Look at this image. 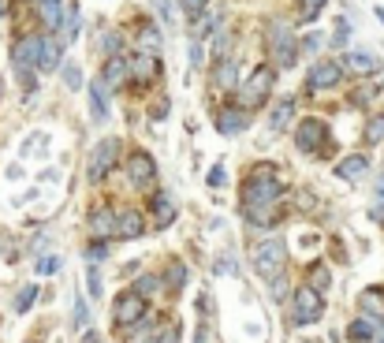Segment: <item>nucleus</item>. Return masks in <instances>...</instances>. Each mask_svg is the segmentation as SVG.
<instances>
[{
    "label": "nucleus",
    "instance_id": "1",
    "mask_svg": "<svg viewBox=\"0 0 384 343\" xmlns=\"http://www.w3.org/2000/svg\"><path fill=\"white\" fill-rule=\"evenodd\" d=\"M269 164H258V172H250L243 179V205H246V217L258 220V224H269L272 220V209L280 202V179L272 176V172H265Z\"/></svg>",
    "mask_w": 384,
    "mask_h": 343
},
{
    "label": "nucleus",
    "instance_id": "2",
    "mask_svg": "<svg viewBox=\"0 0 384 343\" xmlns=\"http://www.w3.org/2000/svg\"><path fill=\"white\" fill-rule=\"evenodd\" d=\"M250 261H254V269L265 276V280H272L287 261V243L280 239V235H269V239H261L254 250H250Z\"/></svg>",
    "mask_w": 384,
    "mask_h": 343
},
{
    "label": "nucleus",
    "instance_id": "3",
    "mask_svg": "<svg viewBox=\"0 0 384 343\" xmlns=\"http://www.w3.org/2000/svg\"><path fill=\"white\" fill-rule=\"evenodd\" d=\"M145 318V299L131 287V291H120L116 295V302H112V321H116V328H135L138 321Z\"/></svg>",
    "mask_w": 384,
    "mask_h": 343
},
{
    "label": "nucleus",
    "instance_id": "4",
    "mask_svg": "<svg viewBox=\"0 0 384 343\" xmlns=\"http://www.w3.org/2000/svg\"><path fill=\"white\" fill-rule=\"evenodd\" d=\"M269 52L280 68H291V64H295L299 42H295V34L287 30V23H269Z\"/></svg>",
    "mask_w": 384,
    "mask_h": 343
},
{
    "label": "nucleus",
    "instance_id": "5",
    "mask_svg": "<svg viewBox=\"0 0 384 343\" xmlns=\"http://www.w3.org/2000/svg\"><path fill=\"white\" fill-rule=\"evenodd\" d=\"M272 83H276V71L269 68V64L254 68V75L243 83V109H258V104H265V97L272 94Z\"/></svg>",
    "mask_w": 384,
    "mask_h": 343
},
{
    "label": "nucleus",
    "instance_id": "6",
    "mask_svg": "<svg viewBox=\"0 0 384 343\" xmlns=\"http://www.w3.org/2000/svg\"><path fill=\"white\" fill-rule=\"evenodd\" d=\"M11 64L19 68L23 83H30L34 68H42V37H19L16 49H11Z\"/></svg>",
    "mask_w": 384,
    "mask_h": 343
},
{
    "label": "nucleus",
    "instance_id": "7",
    "mask_svg": "<svg viewBox=\"0 0 384 343\" xmlns=\"http://www.w3.org/2000/svg\"><path fill=\"white\" fill-rule=\"evenodd\" d=\"M321 318H325V295L313 291L310 284H302L299 291H295V321L299 325H313V321H321Z\"/></svg>",
    "mask_w": 384,
    "mask_h": 343
},
{
    "label": "nucleus",
    "instance_id": "8",
    "mask_svg": "<svg viewBox=\"0 0 384 343\" xmlns=\"http://www.w3.org/2000/svg\"><path fill=\"white\" fill-rule=\"evenodd\" d=\"M127 179L135 183L138 191H145V187H153V179H157V161L145 150H135L127 157Z\"/></svg>",
    "mask_w": 384,
    "mask_h": 343
},
{
    "label": "nucleus",
    "instance_id": "9",
    "mask_svg": "<svg viewBox=\"0 0 384 343\" xmlns=\"http://www.w3.org/2000/svg\"><path fill=\"white\" fill-rule=\"evenodd\" d=\"M325 138H328L325 120H302V124H299V131H295V146H299L302 153H317Z\"/></svg>",
    "mask_w": 384,
    "mask_h": 343
},
{
    "label": "nucleus",
    "instance_id": "10",
    "mask_svg": "<svg viewBox=\"0 0 384 343\" xmlns=\"http://www.w3.org/2000/svg\"><path fill=\"white\" fill-rule=\"evenodd\" d=\"M116 153H120V142H116V138H104L101 142V146L94 150V153H90V179H104V176H109V168H112V161H116Z\"/></svg>",
    "mask_w": 384,
    "mask_h": 343
},
{
    "label": "nucleus",
    "instance_id": "11",
    "mask_svg": "<svg viewBox=\"0 0 384 343\" xmlns=\"http://www.w3.org/2000/svg\"><path fill=\"white\" fill-rule=\"evenodd\" d=\"M340 75H343V68H340L336 60L313 64V68H310V90H332L340 83Z\"/></svg>",
    "mask_w": 384,
    "mask_h": 343
},
{
    "label": "nucleus",
    "instance_id": "12",
    "mask_svg": "<svg viewBox=\"0 0 384 343\" xmlns=\"http://www.w3.org/2000/svg\"><path fill=\"white\" fill-rule=\"evenodd\" d=\"M150 213H153V228H172V220H176V202H172V194H153L150 198Z\"/></svg>",
    "mask_w": 384,
    "mask_h": 343
},
{
    "label": "nucleus",
    "instance_id": "13",
    "mask_svg": "<svg viewBox=\"0 0 384 343\" xmlns=\"http://www.w3.org/2000/svg\"><path fill=\"white\" fill-rule=\"evenodd\" d=\"M90 116H94V124L109 120V86L101 78H94V86H90Z\"/></svg>",
    "mask_w": 384,
    "mask_h": 343
},
{
    "label": "nucleus",
    "instance_id": "14",
    "mask_svg": "<svg viewBox=\"0 0 384 343\" xmlns=\"http://www.w3.org/2000/svg\"><path fill=\"white\" fill-rule=\"evenodd\" d=\"M250 124V116L243 112V109H220L217 112V131H220V135H239V131Z\"/></svg>",
    "mask_w": 384,
    "mask_h": 343
},
{
    "label": "nucleus",
    "instance_id": "15",
    "mask_svg": "<svg viewBox=\"0 0 384 343\" xmlns=\"http://www.w3.org/2000/svg\"><path fill=\"white\" fill-rule=\"evenodd\" d=\"M142 231H145V220H142V213H135V209H124V213L116 217V235H124V239H138Z\"/></svg>",
    "mask_w": 384,
    "mask_h": 343
},
{
    "label": "nucleus",
    "instance_id": "16",
    "mask_svg": "<svg viewBox=\"0 0 384 343\" xmlns=\"http://www.w3.org/2000/svg\"><path fill=\"white\" fill-rule=\"evenodd\" d=\"M161 45H164L161 26L142 23V26H138V52H145V56H157V49H161Z\"/></svg>",
    "mask_w": 384,
    "mask_h": 343
},
{
    "label": "nucleus",
    "instance_id": "17",
    "mask_svg": "<svg viewBox=\"0 0 384 343\" xmlns=\"http://www.w3.org/2000/svg\"><path fill=\"white\" fill-rule=\"evenodd\" d=\"M131 75V64L124 56H109V64H104V75H101V83L116 90V86H124V78Z\"/></svg>",
    "mask_w": 384,
    "mask_h": 343
},
{
    "label": "nucleus",
    "instance_id": "18",
    "mask_svg": "<svg viewBox=\"0 0 384 343\" xmlns=\"http://www.w3.org/2000/svg\"><path fill=\"white\" fill-rule=\"evenodd\" d=\"M340 176L343 179H347V183H359L362 176H366V172H369V161H366V157L362 153H351V157H343V161H340Z\"/></svg>",
    "mask_w": 384,
    "mask_h": 343
},
{
    "label": "nucleus",
    "instance_id": "19",
    "mask_svg": "<svg viewBox=\"0 0 384 343\" xmlns=\"http://www.w3.org/2000/svg\"><path fill=\"white\" fill-rule=\"evenodd\" d=\"M373 336H377V321L373 318H354L351 328H347L351 343H373Z\"/></svg>",
    "mask_w": 384,
    "mask_h": 343
},
{
    "label": "nucleus",
    "instance_id": "20",
    "mask_svg": "<svg viewBox=\"0 0 384 343\" xmlns=\"http://www.w3.org/2000/svg\"><path fill=\"white\" fill-rule=\"evenodd\" d=\"M90 231L97 235V239H104V235H112L116 231V217H112V209H94V213H90Z\"/></svg>",
    "mask_w": 384,
    "mask_h": 343
},
{
    "label": "nucleus",
    "instance_id": "21",
    "mask_svg": "<svg viewBox=\"0 0 384 343\" xmlns=\"http://www.w3.org/2000/svg\"><path fill=\"white\" fill-rule=\"evenodd\" d=\"M235 78H239V64H235L232 56H224L217 68H213V83H217L220 90H232V86H235Z\"/></svg>",
    "mask_w": 384,
    "mask_h": 343
},
{
    "label": "nucleus",
    "instance_id": "22",
    "mask_svg": "<svg viewBox=\"0 0 384 343\" xmlns=\"http://www.w3.org/2000/svg\"><path fill=\"white\" fill-rule=\"evenodd\" d=\"M291 112H295V97L276 101V104H272V112H269V127H272V131H284L287 120H291Z\"/></svg>",
    "mask_w": 384,
    "mask_h": 343
},
{
    "label": "nucleus",
    "instance_id": "23",
    "mask_svg": "<svg viewBox=\"0 0 384 343\" xmlns=\"http://www.w3.org/2000/svg\"><path fill=\"white\" fill-rule=\"evenodd\" d=\"M60 52H64V42L56 37H42V71H52L60 64Z\"/></svg>",
    "mask_w": 384,
    "mask_h": 343
},
{
    "label": "nucleus",
    "instance_id": "24",
    "mask_svg": "<svg viewBox=\"0 0 384 343\" xmlns=\"http://www.w3.org/2000/svg\"><path fill=\"white\" fill-rule=\"evenodd\" d=\"M131 75H135L138 83H150V78L157 75V60H153V56H145V52H138V56L131 60Z\"/></svg>",
    "mask_w": 384,
    "mask_h": 343
},
{
    "label": "nucleus",
    "instance_id": "25",
    "mask_svg": "<svg viewBox=\"0 0 384 343\" xmlns=\"http://www.w3.org/2000/svg\"><path fill=\"white\" fill-rule=\"evenodd\" d=\"M359 306H362V313L366 318H384V295L380 291H362V299H359Z\"/></svg>",
    "mask_w": 384,
    "mask_h": 343
},
{
    "label": "nucleus",
    "instance_id": "26",
    "mask_svg": "<svg viewBox=\"0 0 384 343\" xmlns=\"http://www.w3.org/2000/svg\"><path fill=\"white\" fill-rule=\"evenodd\" d=\"M347 68L354 75H369V71H377V56H369V52H347Z\"/></svg>",
    "mask_w": 384,
    "mask_h": 343
},
{
    "label": "nucleus",
    "instance_id": "27",
    "mask_svg": "<svg viewBox=\"0 0 384 343\" xmlns=\"http://www.w3.org/2000/svg\"><path fill=\"white\" fill-rule=\"evenodd\" d=\"M328 284H332V272H328V265H310V287L313 291H328Z\"/></svg>",
    "mask_w": 384,
    "mask_h": 343
},
{
    "label": "nucleus",
    "instance_id": "28",
    "mask_svg": "<svg viewBox=\"0 0 384 343\" xmlns=\"http://www.w3.org/2000/svg\"><path fill=\"white\" fill-rule=\"evenodd\" d=\"M187 265H183V261H172V265H168V272H164V284L168 287H183V284H187Z\"/></svg>",
    "mask_w": 384,
    "mask_h": 343
},
{
    "label": "nucleus",
    "instance_id": "29",
    "mask_svg": "<svg viewBox=\"0 0 384 343\" xmlns=\"http://www.w3.org/2000/svg\"><path fill=\"white\" fill-rule=\"evenodd\" d=\"M366 142H369V146L384 142V112H380V116H373V120L366 124Z\"/></svg>",
    "mask_w": 384,
    "mask_h": 343
},
{
    "label": "nucleus",
    "instance_id": "30",
    "mask_svg": "<svg viewBox=\"0 0 384 343\" xmlns=\"http://www.w3.org/2000/svg\"><path fill=\"white\" fill-rule=\"evenodd\" d=\"M34 299H37V287H34V284H26L23 291L16 295V310H19V313H26V310L34 306Z\"/></svg>",
    "mask_w": 384,
    "mask_h": 343
},
{
    "label": "nucleus",
    "instance_id": "31",
    "mask_svg": "<svg viewBox=\"0 0 384 343\" xmlns=\"http://www.w3.org/2000/svg\"><path fill=\"white\" fill-rule=\"evenodd\" d=\"M325 0H302V23H313L317 16H321Z\"/></svg>",
    "mask_w": 384,
    "mask_h": 343
},
{
    "label": "nucleus",
    "instance_id": "32",
    "mask_svg": "<svg viewBox=\"0 0 384 343\" xmlns=\"http://www.w3.org/2000/svg\"><path fill=\"white\" fill-rule=\"evenodd\" d=\"M34 269L42 272V276H52V272L60 269V258H56V254H45V258H37V265H34Z\"/></svg>",
    "mask_w": 384,
    "mask_h": 343
},
{
    "label": "nucleus",
    "instance_id": "33",
    "mask_svg": "<svg viewBox=\"0 0 384 343\" xmlns=\"http://www.w3.org/2000/svg\"><path fill=\"white\" fill-rule=\"evenodd\" d=\"M157 287H161V276H142V280L135 284V291L145 299V295H150V291H157Z\"/></svg>",
    "mask_w": 384,
    "mask_h": 343
},
{
    "label": "nucleus",
    "instance_id": "34",
    "mask_svg": "<svg viewBox=\"0 0 384 343\" xmlns=\"http://www.w3.org/2000/svg\"><path fill=\"white\" fill-rule=\"evenodd\" d=\"M86 325H90V310L83 299H75V328H86Z\"/></svg>",
    "mask_w": 384,
    "mask_h": 343
},
{
    "label": "nucleus",
    "instance_id": "35",
    "mask_svg": "<svg viewBox=\"0 0 384 343\" xmlns=\"http://www.w3.org/2000/svg\"><path fill=\"white\" fill-rule=\"evenodd\" d=\"M64 83H68V90H78V86H83V75H78L75 64H68V68H64Z\"/></svg>",
    "mask_w": 384,
    "mask_h": 343
},
{
    "label": "nucleus",
    "instance_id": "36",
    "mask_svg": "<svg viewBox=\"0 0 384 343\" xmlns=\"http://www.w3.org/2000/svg\"><path fill=\"white\" fill-rule=\"evenodd\" d=\"M78 30V8H68V30H64V42H71Z\"/></svg>",
    "mask_w": 384,
    "mask_h": 343
},
{
    "label": "nucleus",
    "instance_id": "37",
    "mask_svg": "<svg viewBox=\"0 0 384 343\" xmlns=\"http://www.w3.org/2000/svg\"><path fill=\"white\" fill-rule=\"evenodd\" d=\"M86 291H90V295H94V299L101 295V276H97L94 269H90V272H86Z\"/></svg>",
    "mask_w": 384,
    "mask_h": 343
},
{
    "label": "nucleus",
    "instance_id": "38",
    "mask_svg": "<svg viewBox=\"0 0 384 343\" xmlns=\"http://www.w3.org/2000/svg\"><path fill=\"white\" fill-rule=\"evenodd\" d=\"M104 52H109V56H120V34H104Z\"/></svg>",
    "mask_w": 384,
    "mask_h": 343
},
{
    "label": "nucleus",
    "instance_id": "39",
    "mask_svg": "<svg viewBox=\"0 0 384 343\" xmlns=\"http://www.w3.org/2000/svg\"><path fill=\"white\" fill-rule=\"evenodd\" d=\"M302 52H317L321 49V34H310V37H302V45H299Z\"/></svg>",
    "mask_w": 384,
    "mask_h": 343
},
{
    "label": "nucleus",
    "instance_id": "40",
    "mask_svg": "<svg viewBox=\"0 0 384 343\" xmlns=\"http://www.w3.org/2000/svg\"><path fill=\"white\" fill-rule=\"evenodd\" d=\"M104 254H109V250H104V243L86 246V258H90V261H104Z\"/></svg>",
    "mask_w": 384,
    "mask_h": 343
},
{
    "label": "nucleus",
    "instance_id": "41",
    "mask_svg": "<svg viewBox=\"0 0 384 343\" xmlns=\"http://www.w3.org/2000/svg\"><path fill=\"white\" fill-rule=\"evenodd\" d=\"M373 90H377V86H366V90H354V94H351V101H354V104H366L369 97H373Z\"/></svg>",
    "mask_w": 384,
    "mask_h": 343
},
{
    "label": "nucleus",
    "instance_id": "42",
    "mask_svg": "<svg viewBox=\"0 0 384 343\" xmlns=\"http://www.w3.org/2000/svg\"><path fill=\"white\" fill-rule=\"evenodd\" d=\"M205 183H209V187H224V168H213L205 176Z\"/></svg>",
    "mask_w": 384,
    "mask_h": 343
},
{
    "label": "nucleus",
    "instance_id": "43",
    "mask_svg": "<svg viewBox=\"0 0 384 343\" xmlns=\"http://www.w3.org/2000/svg\"><path fill=\"white\" fill-rule=\"evenodd\" d=\"M179 4H183V11H191V16H198V11L205 8V0H179Z\"/></svg>",
    "mask_w": 384,
    "mask_h": 343
},
{
    "label": "nucleus",
    "instance_id": "44",
    "mask_svg": "<svg viewBox=\"0 0 384 343\" xmlns=\"http://www.w3.org/2000/svg\"><path fill=\"white\" fill-rule=\"evenodd\" d=\"M150 343H179V336H176V328H164L157 339H150Z\"/></svg>",
    "mask_w": 384,
    "mask_h": 343
},
{
    "label": "nucleus",
    "instance_id": "45",
    "mask_svg": "<svg viewBox=\"0 0 384 343\" xmlns=\"http://www.w3.org/2000/svg\"><path fill=\"white\" fill-rule=\"evenodd\" d=\"M287 295V280H280V276H276V284H272V299H284Z\"/></svg>",
    "mask_w": 384,
    "mask_h": 343
},
{
    "label": "nucleus",
    "instance_id": "46",
    "mask_svg": "<svg viewBox=\"0 0 384 343\" xmlns=\"http://www.w3.org/2000/svg\"><path fill=\"white\" fill-rule=\"evenodd\" d=\"M157 11H161V23H172V11H168V0H153Z\"/></svg>",
    "mask_w": 384,
    "mask_h": 343
},
{
    "label": "nucleus",
    "instance_id": "47",
    "mask_svg": "<svg viewBox=\"0 0 384 343\" xmlns=\"http://www.w3.org/2000/svg\"><path fill=\"white\" fill-rule=\"evenodd\" d=\"M373 220L384 224V198H377V205H373Z\"/></svg>",
    "mask_w": 384,
    "mask_h": 343
},
{
    "label": "nucleus",
    "instance_id": "48",
    "mask_svg": "<svg viewBox=\"0 0 384 343\" xmlns=\"http://www.w3.org/2000/svg\"><path fill=\"white\" fill-rule=\"evenodd\" d=\"M83 343H101V336H97V332H86V339H83Z\"/></svg>",
    "mask_w": 384,
    "mask_h": 343
},
{
    "label": "nucleus",
    "instance_id": "49",
    "mask_svg": "<svg viewBox=\"0 0 384 343\" xmlns=\"http://www.w3.org/2000/svg\"><path fill=\"white\" fill-rule=\"evenodd\" d=\"M377 198H384V176L377 179Z\"/></svg>",
    "mask_w": 384,
    "mask_h": 343
},
{
    "label": "nucleus",
    "instance_id": "50",
    "mask_svg": "<svg viewBox=\"0 0 384 343\" xmlns=\"http://www.w3.org/2000/svg\"><path fill=\"white\" fill-rule=\"evenodd\" d=\"M377 19H380V23H384V8H377Z\"/></svg>",
    "mask_w": 384,
    "mask_h": 343
},
{
    "label": "nucleus",
    "instance_id": "51",
    "mask_svg": "<svg viewBox=\"0 0 384 343\" xmlns=\"http://www.w3.org/2000/svg\"><path fill=\"white\" fill-rule=\"evenodd\" d=\"M0 94H4V83H0Z\"/></svg>",
    "mask_w": 384,
    "mask_h": 343
},
{
    "label": "nucleus",
    "instance_id": "52",
    "mask_svg": "<svg viewBox=\"0 0 384 343\" xmlns=\"http://www.w3.org/2000/svg\"><path fill=\"white\" fill-rule=\"evenodd\" d=\"M42 4H45V0H42Z\"/></svg>",
    "mask_w": 384,
    "mask_h": 343
},
{
    "label": "nucleus",
    "instance_id": "53",
    "mask_svg": "<svg viewBox=\"0 0 384 343\" xmlns=\"http://www.w3.org/2000/svg\"><path fill=\"white\" fill-rule=\"evenodd\" d=\"M380 343H384V339H380Z\"/></svg>",
    "mask_w": 384,
    "mask_h": 343
}]
</instances>
